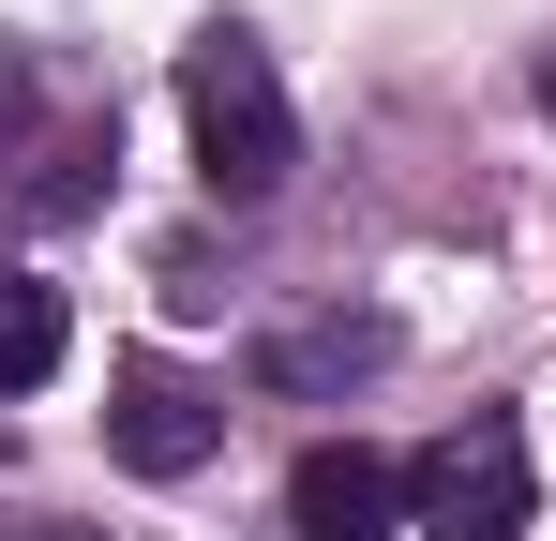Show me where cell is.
Here are the masks:
<instances>
[{"label":"cell","mask_w":556,"mask_h":541,"mask_svg":"<svg viewBox=\"0 0 556 541\" xmlns=\"http://www.w3.org/2000/svg\"><path fill=\"white\" fill-rule=\"evenodd\" d=\"M181 136H195V180L226 211H271L286 166H301V121H286V76L256 30H195L181 46Z\"/></svg>","instance_id":"1"},{"label":"cell","mask_w":556,"mask_h":541,"mask_svg":"<svg viewBox=\"0 0 556 541\" xmlns=\"http://www.w3.org/2000/svg\"><path fill=\"white\" fill-rule=\"evenodd\" d=\"M406 527L421 541H527L542 527V466H527V422H452V437L406 466Z\"/></svg>","instance_id":"2"},{"label":"cell","mask_w":556,"mask_h":541,"mask_svg":"<svg viewBox=\"0 0 556 541\" xmlns=\"http://www.w3.org/2000/svg\"><path fill=\"white\" fill-rule=\"evenodd\" d=\"M211 437H226V406H211L195 376H166V361H121V376H105V451H121L136 481L211 466Z\"/></svg>","instance_id":"3"},{"label":"cell","mask_w":556,"mask_h":541,"mask_svg":"<svg viewBox=\"0 0 556 541\" xmlns=\"http://www.w3.org/2000/svg\"><path fill=\"white\" fill-rule=\"evenodd\" d=\"M286 527L301 541H406V466H376L362 437H316L286 466Z\"/></svg>","instance_id":"4"},{"label":"cell","mask_w":556,"mask_h":541,"mask_svg":"<svg viewBox=\"0 0 556 541\" xmlns=\"http://www.w3.org/2000/svg\"><path fill=\"white\" fill-rule=\"evenodd\" d=\"M376 361H391V316H301V331H271V391H346Z\"/></svg>","instance_id":"5"},{"label":"cell","mask_w":556,"mask_h":541,"mask_svg":"<svg viewBox=\"0 0 556 541\" xmlns=\"http://www.w3.org/2000/svg\"><path fill=\"white\" fill-rule=\"evenodd\" d=\"M30 376H61V286L0 270V391H30Z\"/></svg>","instance_id":"6"},{"label":"cell","mask_w":556,"mask_h":541,"mask_svg":"<svg viewBox=\"0 0 556 541\" xmlns=\"http://www.w3.org/2000/svg\"><path fill=\"white\" fill-rule=\"evenodd\" d=\"M0 541H91V527H0Z\"/></svg>","instance_id":"7"},{"label":"cell","mask_w":556,"mask_h":541,"mask_svg":"<svg viewBox=\"0 0 556 541\" xmlns=\"http://www.w3.org/2000/svg\"><path fill=\"white\" fill-rule=\"evenodd\" d=\"M542 121H556V46H542Z\"/></svg>","instance_id":"8"}]
</instances>
